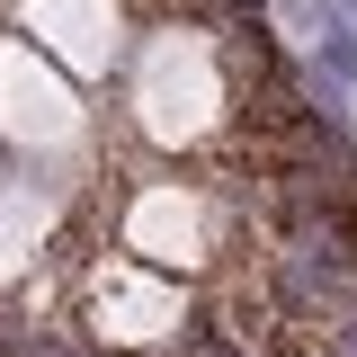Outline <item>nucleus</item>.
Listing matches in <instances>:
<instances>
[{"label": "nucleus", "mask_w": 357, "mask_h": 357, "mask_svg": "<svg viewBox=\"0 0 357 357\" xmlns=\"http://www.w3.org/2000/svg\"><path fill=\"white\" fill-rule=\"evenodd\" d=\"M340 9H349V18H357V0H340Z\"/></svg>", "instance_id": "f03ea898"}, {"label": "nucleus", "mask_w": 357, "mask_h": 357, "mask_svg": "<svg viewBox=\"0 0 357 357\" xmlns=\"http://www.w3.org/2000/svg\"><path fill=\"white\" fill-rule=\"evenodd\" d=\"M321 63H331V81H357V36L331 18H321Z\"/></svg>", "instance_id": "f257e3e1"}]
</instances>
